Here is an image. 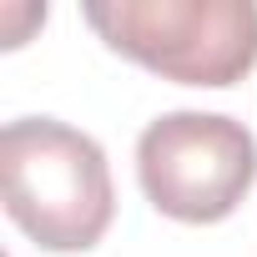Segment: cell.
Wrapping results in <instances>:
<instances>
[{
    "label": "cell",
    "instance_id": "1",
    "mask_svg": "<svg viewBox=\"0 0 257 257\" xmlns=\"http://www.w3.org/2000/svg\"><path fill=\"white\" fill-rule=\"evenodd\" d=\"M0 177L11 222L46 252H91L116 217L106 152L56 116L6 121Z\"/></svg>",
    "mask_w": 257,
    "mask_h": 257
},
{
    "label": "cell",
    "instance_id": "2",
    "mask_svg": "<svg viewBox=\"0 0 257 257\" xmlns=\"http://www.w3.org/2000/svg\"><path fill=\"white\" fill-rule=\"evenodd\" d=\"M86 26L126 61L182 86H237L257 66L252 0H96Z\"/></svg>",
    "mask_w": 257,
    "mask_h": 257
},
{
    "label": "cell",
    "instance_id": "3",
    "mask_svg": "<svg viewBox=\"0 0 257 257\" xmlns=\"http://www.w3.org/2000/svg\"><path fill=\"white\" fill-rule=\"evenodd\" d=\"M147 202L172 222H222L257 182V137L222 111H167L137 137Z\"/></svg>",
    "mask_w": 257,
    "mask_h": 257
}]
</instances>
